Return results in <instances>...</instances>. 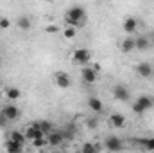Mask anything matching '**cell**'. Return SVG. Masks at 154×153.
Segmentation results:
<instances>
[{
    "label": "cell",
    "instance_id": "d6986e66",
    "mask_svg": "<svg viewBox=\"0 0 154 153\" xmlns=\"http://www.w3.org/2000/svg\"><path fill=\"white\" fill-rule=\"evenodd\" d=\"M16 25H18V29H22V31H29V29H31V18H29V16H18Z\"/></svg>",
    "mask_w": 154,
    "mask_h": 153
},
{
    "label": "cell",
    "instance_id": "9c48e42d",
    "mask_svg": "<svg viewBox=\"0 0 154 153\" xmlns=\"http://www.w3.org/2000/svg\"><path fill=\"white\" fill-rule=\"evenodd\" d=\"M91 60V52L88 49H75L74 50V61L75 63H88Z\"/></svg>",
    "mask_w": 154,
    "mask_h": 153
},
{
    "label": "cell",
    "instance_id": "1f68e13d",
    "mask_svg": "<svg viewBox=\"0 0 154 153\" xmlns=\"http://www.w3.org/2000/svg\"><path fill=\"white\" fill-rule=\"evenodd\" d=\"M56 153H66V151H63V150H61V151H56Z\"/></svg>",
    "mask_w": 154,
    "mask_h": 153
},
{
    "label": "cell",
    "instance_id": "5bb4252c",
    "mask_svg": "<svg viewBox=\"0 0 154 153\" xmlns=\"http://www.w3.org/2000/svg\"><path fill=\"white\" fill-rule=\"evenodd\" d=\"M120 49H122L124 52H131V50H134V49H136V38H133V36H127L125 40H122V43H120Z\"/></svg>",
    "mask_w": 154,
    "mask_h": 153
},
{
    "label": "cell",
    "instance_id": "ac0fdd59",
    "mask_svg": "<svg viewBox=\"0 0 154 153\" xmlns=\"http://www.w3.org/2000/svg\"><path fill=\"white\" fill-rule=\"evenodd\" d=\"M61 135H63L65 142H66V141H72V139L75 137V126H74V124H68V126H65V130L61 132Z\"/></svg>",
    "mask_w": 154,
    "mask_h": 153
},
{
    "label": "cell",
    "instance_id": "ba28073f",
    "mask_svg": "<svg viewBox=\"0 0 154 153\" xmlns=\"http://www.w3.org/2000/svg\"><path fill=\"white\" fill-rule=\"evenodd\" d=\"M0 112L7 117V121H16V119L22 115L20 108H18V106H14V105H5V106L0 110Z\"/></svg>",
    "mask_w": 154,
    "mask_h": 153
},
{
    "label": "cell",
    "instance_id": "277c9868",
    "mask_svg": "<svg viewBox=\"0 0 154 153\" xmlns=\"http://www.w3.org/2000/svg\"><path fill=\"white\" fill-rule=\"evenodd\" d=\"M113 96H115V99H118V101H129V97H131V94H129V88L125 86V85H115L113 86Z\"/></svg>",
    "mask_w": 154,
    "mask_h": 153
},
{
    "label": "cell",
    "instance_id": "603a6c76",
    "mask_svg": "<svg viewBox=\"0 0 154 153\" xmlns=\"http://www.w3.org/2000/svg\"><path fill=\"white\" fill-rule=\"evenodd\" d=\"M81 153H97V144H93V142H84L82 144V148H81Z\"/></svg>",
    "mask_w": 154,
    "mask_h": 153
},
{
    "label": "cell",
    "instance_id": "44dd1931",
    "mask_svg": "<svg viewBox=\"0 0 154 153\" xmlns=\"http://www.w3.org/2000/svg\"><path fill=\"white\" fill-rule=\"evenodd\" d=\"M138 144H140L143 150L154 151V137H151V139H138Z\"/></svg>",
    "mask_w": 154,
    "mask_h": 153
},
{
    "label": "cell",
    "instance_id": "7a4b0ae2",
    "mask_svg": "<svg viewBox=\"0 0 154 153\" xmlns=\"http://www.w3.org/2000/svg\"><path fill=\"white\" fill-rule=\"evenodd\" d=\"M152 106H154V97H151V96H140L133 103V112L136 115H143L147 110H151Z\"/></svg>",
    "mask_w": 154,
    "mask_h": 153
},
{
    "label": "cell",
    "instance_id": "7402d4cb",
    "mask_svg": "<svg viewBox=\"0 0 154 153\" xmlns=\"http://www.w3.org/2000/svg\"><path fill=\"white\" fill-rule=\"evenodd\" d=\"M39 130L45 133V137L50 133V132H54V124L50 122V121H39Z\"/></svg>",
    "mask_w": 154,
    "mask_h": 153
},
{
    "label": "cell",
    "instance_id": "9a60e30c",
    "mask_svg": "<svg viewBox=\"0 0 154 153\" xmlns=\"http://www.w3.org/2000/svg\"><path fill=\"white\" fill-rule=\"evenodd\" d=\"M5 151L7 153H23V146L18 144V142H14V141H11V139H7L5 141Z\"/></svg>",
    "mask_w": 154,
    "mask_h": 153
},
{
    "label": "cell",
    "instance_id": "8992f818",
    "mask_svg": "<svg viewBox=\"0 0 154 153\" xmlns=\"http://www.w3.org/2000/svg\"><path fill=\"white\" fill-rule=\"evenodd\" d=\"M47 144L48 146H54V148H57V146H61V144H65V139H63V135H61V132H57V130H54V132H50L47 137Z\"/></svg>",
    "mask_w": 154,
    "mask_h": 153
},
{
    "label": "cell",
    "instance_id": "83f0119b",
    "mask_svg": "<svg viewBox=\"0 0 154 153\" xmlns=\"http://www.w3.org/2000/svg\"><path fill=\"white\" fill-rule=\"evenodd\" d=\"M47 33H50V34H56V33H59V27L56 25V24H50V25H47V29H45Z\"/></svg>",
    "mask_w": 154,
    "mask_h": 153
},
{
    "label": "cell",
    "instance_id": "5b68a950",
    "mask_svg": "<svg viewBox=\"0 0 154 153\" xmlns=\"http://www.w3.org/2000/svg\"><path fill=\"white\" fill-rule=\"evenodd\" d=\"M45 133L39 130V122H32L27 130H25V139H31V141H36V139H43Z\"/></svg>",
    "mask_w": 154,
    "mask_h": 153
},
{
    "label": "cell",
    "instance_id": "cb8c5ba5",
    "mask_svg": "<svg viewBox=\"0 0 154 153\" xmlns=\"http://www.w3.org/2000/svg\"><path fill=\"white\" fill-rule=\"evenodd\" d=\"M9 139H11V141H14V142H18V144H22V146L25 144V135H23V133H20V132H13Z\"/></svg>",
    "mask_w": 154,
    "mask_h": 153
},
{
    "label": "cell",
    "instance_id": "ffe728a7",
    "mask_svg": "<svg viewBox=\"0 0 154 153\" xmlns=\"http://www.w3.org/2000/svg\"><path fill=\"white\" fill-rule=\"evenodd\" d=\"M149 47H151V40L147 38V36L136 38V49H138V50H147Z\"/></svg>",
    "mask_w": 154,
    "mask_h": 153
},
{
    "label": "cell",
    "instance_id": "8fae6325",
    "mask_svg": "<svg viewBox=\"0 0 154 153\" xmlns=\"http://www.w3.org/2000/svg\"><path fill=\"white\" fill-rule=\"evenodd\" d=\"M70 76L66 74V72H57L56 74V85L59 86V88H68L70 86Z\"/></svg>",
    "mask_w": 154,
    "mask_h": 153
},
{
    "label": "cell",
    "instance_id": "52a82bcc",
    "mask_svg": "<svg viewBox=\"0 0 154 153\" xmlns=\"http://www.w3.org/2000/svg\"><path fill=\"white\" fill-rule=\"evenodd\" d=\"M134 70H136V74L140 77H151L154 74V69L151 63H147V61H142V63H138L136 67H134Z\"/></svg>",
    "mask_w": 154,
    "mask_h": 153
},
{
    "label": "cell",
    "instance_id": "d4e9b609",
    "mask_svg": "<svg viewBox=\"0 0 154 153\" xmlns=\"http://www.w3.org/2000/svg\"><path fill=\"white\" fill-rule=\"evenodd\" d=\"M63 36L68 40H74L77 36V29H74V27H66V29H63Z\"/></svg>",
    "mask_w": 154,
    "mask_h": 153
},
{
    "label": "cell",
    "instance_id": "4dcf8cb0",
    "mask_svg": "<svg viewBox=\"0 0 154 153\" xmlns=\"http://www.w3.org/2000/svg\"><path fill=\"white\" fill-rule=\"evenodd\" d=\"M151 45H154V33H152V36H151Z\"/></svg>",
    "mask_w": 154,
    "mask_h": 153
},
{
    "label": "cell",
    "instance_id": "f1b7e54d",
    "mask_svg": "<svg viewBox=\"0 0 154 153\" xmlns=\"http://www.w3.org/2000/svg\"><path fill=\"white\" fill-rule=\"evenodd\" d=\"M9 25H11V22L7 18H0V29H7Z\"/></svg>",
    "mask_w": 154,
    "mask_h": 153
},
{
    "label": "cell",
    "instance_id": "484cf974",
    "mask_svg": "<svg viewBox=\"0 0 154 153\" xmlns=\"http://www.w3.org/2000/svg\"><path fill=\"white\" fill-rule=\"evenodd\" d=\"M86 126H88L90 130H95V128L99 126V119H97L95 115H93V117H90V119L86 121Z\"/></svg>",
    "mask_w": 154,
    "mask_h": 153
},
{
    "label": "cell",
    "instance_id": "30bf717a",
    "mask_svg": "<svg viewBox=\"0 0 154 153\" xmlns=\"http://www.w3.org/2000/svg\"><path fill=\"white\" fill-rule=\"evenodd\" d=\"M82 81L84 83H88V85H91V83H95L97 81V72L91 69V67H86V69H82Z\"/></svg>",
    "mask_w": 154,
    "mask_h": 153
},
{
    "label": "cell",
    "instance_id": "4316f807",
    "mask_svg": "<svg viewBox=\"0 0 154 153\" xmlns=\"http://www.w3.org/2000/svg\"><path fill=\"white\" fill-rule=\"evenodd\" d=\"M32 144H34V148H45V146H48L45 137H43V139H36V141H32Z\"/></svg>",
    "mask_w": 154,
    "mask_h": 153
},
{
    "label": "cell",
    "instance_id": "e0dca14e",
    "mask_svg": "<svg viewBox=\"0 0 154 153\" xmlns=\"http://www.w3.org/2000/svg\"><path fill=\"white\" fill-rule=\"evenodd\" d=\"M20 96H22V92H20V88H16V86H9V88L5 90V97H7L9 101H16V99H20Z\"/></svg>",
    "mask_w": 154,
    "mask_h": 153
},
{
    "label": "cell",
    "instance_id": "d6a6232c",
    "mask_svg": "<svg viewBox=\"0 0 154 153\" xmlns=\"http://www.w3.org/2000/svg\"><path fill=\"white\" fill-rule=\"evenodd\" d=\"M0 67H2V58H0Z\"/></svg>",
    "mask_w": 154,
    "mask_h": 153
},
{
    "label": "cell",
    "instance_id": "7c38bea8",
    "mask_svg": "<svg viewBox=\"0 0 154 153\" xmlns=\"http://www.w3.org/2000/svg\"><path fill=\"white\" fill-rule=\"evenodd\" d=\"M136 29H138V20H136L134 16L125 18V22H124V31H125L127 34H133Z\"/></svg>",
    "mask_w": 154,
    "mask_h": 153
},
{
    "label": "cell",
    "instance_id": "2e32d148",
    "mask_svg": "<svg viewBox=\"0 0 154 153\" xmlns=\"http://www.w3.org/2000/svg\"><path fill=\"white\" fill-rule=\"evenodd\" d=\"M109 122H111V126L113 128H122L124 124H125V117L120 114H113L109 117Z\"/></svg>",
    "mask_w": 154,
    "mask_h": 153
},
{
    "label": "cell",
    "instance_id": "f546056e",
    "mask_svg": "<svg viewBox=\"0 0 154 153\" xmlns=\"http://www.w3.org/2000/svg\"><path fill=\"white\" fill-rule=\"evenodd\" d=\"M7 122H9V121H7V117L0 112V128H5V126H7Z\"/></svg>",
    "mask_w": 154,
    "mask_h": 153
},
{
    "label": "cell",
    "instance_id": "6da1fadb",
    "mask_svg": "<svg viewBox=\"0 0 154 153\" xmlns=\"http://www.w3.org/2000/svg\"><path fill=\"white\" fill-rule=\"evenodd\" d=\"M66 22L70 24V27L79 29L84 25L86 22V11L81 7V5H72L68 11H66Z\"/></svg>",
    "mask_w": 154,
    "mask_h": 153
},
{
    "label": "cell",
    "instance_id": "4fadbf2b",
    "mask_svg": "<svg viewBox=\"0 0 154 153\" xmlns=\"http://www.w3.org/2000/svg\"><path fill=\"white\" fill-rule=\"evenodd\" d=\"M88 108H90L91 112H95V114H100V112L104 110V105H102V101H100L99 97H90V99H88Z\"/></svg>",
    "mask_w": 154,
    "mask_h": 153
},
{
    "label": "cell",
    "instance_id": "3957f363",
    "mask_svg": "<svg viewBox=\"0 0 154 153\" xmlns=\"http://www.w3.org/2000/svg\"><path fill=\"white\" fill-rule=\"evenodd\" d=\"M104 148H106L108 151H111V153H120L122 150H124V141H122L120 137H116V135L106 137V141H104Z\"/></svg>",
    "mask_w": 154,
    "mask_h": 153
}]
</instances>
